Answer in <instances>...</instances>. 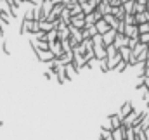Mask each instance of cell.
<instances>
[{"mask_svg": "<svg viewBox=\"0 0 149 140\" xmlns=\"http://www.w3.org/2000/svg\"><path fill=\"white\" fill-rule=\"evenodd\" d=\"M111 14L116 16V19H118V21H123V19H125V16H127V12H125L123 5H120V7H111Z\"/></svg>", "mask_w": 149, "mask_h": 140, "instance_id": "4fadbf2b", "label": "cell"}, {"mask_svg": "<svg viewBox=\"0 0 149 140\" xmlns=\"http://www.w3.org/2000/svg\"><path fill=\"white\" fill-rule=\"evenodd\" d=\"M70 9V14H71V17L73 16H78V14H81L83 10H81V3H74L73 7H68Z\"/></svg>", "mask_w": 149, "mask_h": 140, "instance_id": "4316f807", "label": "cell"}, {"mask_svg": "<svg viewBox=\"0 0 149 140\" xmlns=\"http://www.w3.org/2000/svg\"><path fill=\"white\" fill-rule=\"evenodd\" d=\"M146 66L149 68V55H148V59H146Z\"/></svg>", "mask_w": 149, "mask_h": 140, "instance_id": "60d3db41", "label": "cell"}, {"mask_svg": "<svg viewBox=\"0 0 149 140\" xmlns=\"http://www.w3.org/2000/svg\"><path fill=\"white\" fill-rule=\"evenodd\" d=\"M61 19H63V23L64 24H70L71 23V14H70V9L64 5V9H63V12H61V16H59Z\"/></svg>", "mask_w": 149, "mask_h": 140, "instance_id": "7402d4cb", "label": "cell"}, {"mask_svg": "<svg viewBox=\"0 0 149 140\" xmlns=\"http://www.w3.org/2000/svg\"><path fill=\"white\" fill-rule=\"evenodd\" d=\"M104 19H106V23H108L111 28H114V30L118 28V23H120V21L116 19V16H114V14H104Z\"/></svg>", "mask_w": 149, "mask_h": 140, "instance_id": "ac0fdd59", "label": "cell"}, {"mask_svg": "<svg viewBox=\"0 0 149 140\" xmlns=\"http://www.w3.org/2000/svg\"><path fill=\"white\" fill-rule=\"evenodd\" d=\"M123 9L127 14H134V9H135V0H130V2H125L123 3Z\"/></svg>", "mask_w": 149, "mask_h": 140, "instance_id": "484cf974", "label": "cell"}, {"mask_svg": "<svg viewBox=\"0 0 149 140\" xmlns=\"http://www.w3.org/2000/svg\"><path fill=\"white\" fill-rule=\"evenodd\" d=\"M99 69L102 71V73H109V64H108V59H102V61H99Z\"/></svg>", "mask_w": 149, "mask_h": 140, "instance_id": "f1b7e54d", "label": "cell"}, {"mask_svg": "<svg viewBox=\"0 0 149 140\" xmlns=\"http://www.w3.org/2000/svg\"><path fill=\"white\" fill-rule=\"evenodd\" d=\"M95 10H99L102 16H104V14H111V3H109L108 0H101L99 5L95 7Z\"/></svg>", "mask_w": 149, "mask_h": 140, "instance_id": "ba28073f", "label": "cell"}, {"mask_svg": "<svg viewBox=\"0 0 149 140\" xmlns=\"http://www.w3.org/2000/svg\"><path fill=\"white\" fill-rule=\"evenodd\" d=\"M148 12H149V0H148Z\"/></svg>", "mask_w": 149, "mask_h": 140, "instance_id": "7bdbcfd3", "label": "cell"}, {"mask_svg": "<svg viewBox=\"0 0 149 140\" xmlns=\"http://www.w3.org/2000/svg\"><path fill=\"white\" fill-rule=\"evenodd\" d=\"M95 7H97V3L92 2V0H87V2L81 3V10H83V14H90V12H94Z\"/></svg>", "mask_w": 149, "mask_h": 140, "instance_id": "8fae6325", "label": "cell"}, {"mask_svg": "<svg viewBox=\"0 0 149 140\" xmlns=\"http://www.w3.org/2000/svg\"><path fill=\"white\" fill-rule=\"evenodd\" d=\"M120 61H121V54H120V52H118V54H116V55H113V57H108V64H109V69H114V68H116V66H118V62H120Z\"/></svg>", "mask_w": 149, "mask_h": 140, "instance_id": "d6986e66", "label": "cell"}, {"mask_svg": "<svg viewBox=\"0 0 149 140\" xmlns=\"http://www.w3.org/2000/svg\"><path fill=\"white\" fill-rule=\"evenodd\" d=\"M113 139L114 140H125V126L123 125L120 128H114L113 130Z\"/></svg>", "mask_w": 149, "mask_h": 140, "instance_id": "e0dca14e", "label": "cell"}, {"mask_svg": "<svg viewBox=\"0 0 149 140\" xmlns=\"http://www.w3.org/2000/svg\"><path fill=\"white\" fill-rule=\"evenodd\" d=\"M108 2H109V0H108Z\"/></svg>", "mask_w": 149, "mask_h": 140, "instance_id": "f6af8a7d", "label": "cell"}, {"mask_svg": "<svg viewBox=\"0 0 149 140\" xmlns=\"http://www.w3.org/2000/svg\"><path fill=\"white\" fill-rule=\"evenodd\" d=\"M64 66H66V74H68V78H70V81H71L74 76L78 74V69L73 66V62H70V64H64Z\"/></svg>", "mask_w": 149, "mask_h": 140, "instance_id": "ffe728a7", "label": "cell"}, {"mask_svg": "<svg viewBox=\"0 0 149 140\" xmlns=\"http://www.w3.org/2000/svg\"><path fill=\"white\" fill-rule=\"evenodd\" d=\"M108 118L111 119V123H113V130H114V128H120V126L123 125V118H121L118 112H116V114H109Z\"/></svg>", "mask_w": 149, "mask_h": 140, "instance_id": "5bb4252c", "label": "cell"}, {"mask_svg": "<svg viewBox=\"0 0 149 140\" xmlns=\"http://www.w3.org/2000/svg\"><path fill=\"white\" fill-rule=\"evenodd\" d=\"M127 68H130V66H128V62L121 59V61L118 62V66H116V68H114L113 71H116V73H123V71H127Z\"/></svg>", "mask_w": 149, "mask_h": 140, "instance_id": "83f0119b", "label": "cell"}, {"mask_svg": "<svg viewBox=\"0 0 149 140\" xmlns=\"http://www.w3.org/2000/svg\"><path fill=\"white\" fill-rule=\"evenodd\" d=\"M148 23H149V21H148Z\"/></svg>", "mask_w": 149, "mask_h": 140, "instance_id": "bcb514c9", "label": "cell"}, {"mask_svg": "<svg viewBox=\"0 0 149 140\" xmlns=\"http://www.w3.org/2000/svg\"><path fill=\"white\" fill-rule=\"evenodd\" d=\"M148 10V5H144V3H137L135 2V9H134V14H139V12H146Z\"/></svg>", "mask_w": 149, "mask_h": 140, "instance_id": "f546056e", "label": "cell"}, {"mask_svg": "<svg viewBox=\"0 0 149 140\" xmlns=\"http://www.w3.org/2000/svg\"><path fill=\"white\" fill-rule=\"evenodd\" d=\"M0 12H7V14H10L14 17V9L7 0H0Z\"/></svg>", "mask_w": 149, "mask_h": 140, "instance_id": "9a60e30c", "label": "cell"}, {"mask_svg": "<svg viewBox=\"0 0 149 140\" xmlns=\"http://www.w3.org/2000/svg\"><path fill=\"white\" fill-rule=\"evenodd\" d=\"M128 38L130 36H127V35H123V33H116V38H114V47L116 49H121V47H127L128 45Z\"/></svg>", "mask_w": 149, "mask_h": 140, "instance_id": "3957f363", "label": "cell"}, {"mask_svg": "<svg viewBox=\"0 0 149 140\" xmlns=\"http://www.w3.org/2000/svg\"><path fill=\"white\" fill-rule=\"evenodd\" d=\"M24 2H26V0H24Z\"/></svg>", "mask_w": 149, "mask_h": 140, "instance_id": "ee69618b", "label": "cell"}, {"mask_svg": "<svg viewBox=\"0 0 149 140\" xmlns=\"http://www.w3.org/2000/svg\"><path fill=\"white\" fill-rule=\"evenodd\" d=\"M94 54L99 61L102 59H108V50H106V45H94Z\"/></svg>", "mask_w": 149, "mask_h": 140, "instance_id": "5b68a950", "label": "cell"}, {"mask_svg": "<svg viewBox=\"0 0 149 140\" xmlns=\"http://www.w3.org/2000/svg\"><path fill=\"white\" fill-rule=\"evenodd\" d=\"M139 31H141V33H148L149 31V23H142V24H139Z\"/></svg>", "mask_w": 149, "mask_h": 140, "instance_id": "836d02e7", "label": "cell"}, {"mask_svg": "<svg viewBox=\"0 0 149 140\" xmlns=\"http://www.w3.org/2000/svg\"><path fill=\"white\" fill-rule=\"evenodd\" d=\"M50 43V50H52V54L56 55V59H59L63 54H64V49H63V43H61V40H56V42H49Z\"/></svg>", "mask_w": 149, "mask_h": 140, "instance_id": "7a4b0ae2", "label": "cell"}, {"mask_svg": "<svg viewBox=\"0 0 149 140\" xmlns=\"http://www.w3.org/2000/svg\"><path fill=\"white\" fill-rule=\"evenodd\" d=\"M52 7H54V2H52V0H43V2L40 3L42 14H43V17H45V19H47V16L52 12Z\"/></svg>", "mask_w": 149, "mask_h": 140, "instance_id": "52a82bcc", "label": "cell"}, {"mask_svg": "<svg viewBox=\"0 0 149 140\" xmlns=\"http://www.w3.org/2000/svg\"><path fill=\"white\" fill-rule=\"evenodd\" d=\"M132 109H134V104H132L130 100H127V102H123V104H121L120 111H118V114H120L121 118H125V116H128V114L132 112Z\"/></svg>", "mask_w": 149, "mask_h": 140, "instance_id": "9c48e42d", "label": "cell"}, {"mask_svg": "<svg viewBox=\"0 0 149 140\" xmlns=\"http://www.w3.org/2000/svg\"><path fill=\"white\" fill-rule=\"evenodd\" d=\"M37 61L43 62V64H50L52 61H56V55L52 54V50H50V49H49V50H38Z\"/></svg>", "mask_w": 149, "mask_h": 140, "instance_id": "6da1fadb", "label": "cell"}, {"mask_svg": "<svg viewBox=\"0 0 149 140\" xmlns=\"http://www.w3.org/2000/svg\"><path fill=\"white\" fill-rule=\"evenodd\" d=\"M137 3H144V5H148V0H135Z\"/></svg>", "mask_w": 149, "mask_h": 140, "instance_id": "ab89813d", "label": "cell"}, {"mask_svg": "<svg viewBox=\"0 0 149 140\" xmlns=\"http://www.w3.org/2000/svg\"><path fill=\"white\" fill-rule=\"evenodd\" d=\"M70 24H73V26H76V28L83 30V28H85V14L81 12V14H78V16H73Z\"/></svg>", "mask_w": 149, "mask_h": 140, "instance_id": "8992f818", "label": "cell"}, {"mask_svg": "<svg viewBox=\"0 0 149 140\" xmlns=\"http://www.w3.org/2000/svg\"><path fill=\"white\" fill-rule=\"evenodd\" d=\"M137 43H139V38H128V47L130 49H134Z\"/></svg>", "mask_w": 149, "mask_h": 140, "instance_id": "d590c367", "label": "cell"}, {"mask_svg": "<svg viewBox=\"0 0 149 140\" xmlns=\"http://www.w3.org/2000/svg\"><path fill=\"white\" fill-rule=\"evenodd\" d=\"M63 3H64L66 7H73L74 3H78V2H76V0H63Z\"/></svg>", "mask_w": 149, "mask_h": 140, "instance_id": "8d00e7d4", "label": "cell"}, {"mask_svg": "<svg viewBox=\"0 0 149 140\" xmlns=\"http://www.w3.org/2000/svg\"><path fill=\"white\" fill-rule=\"evenodd\" d=\"M61 43H63V49H64V52H70V50H73V49H71V45H70V42H68V40H63V42H61Z\"/></svg>", "mask_w": 149, "mask_h": 140, "instance_id": "e575fe53", "label": "cell"}, {"mask_svg": "<svg viewBox=\"0 0 149 140\" xmlns=\"http://www.w3.org/2000/svg\"><path fill=\"white\" fill-rule=\"evenodd\" d=\"M33 24V19H24L23 17V21H21V28H19V35H26V33H30V26Z\"/></svg>", "mask_w": 149, "mask_h": 140, "instance_id": "7c38bea8", "label": "cell"}, {"mask_svg": "<svg viewBox=\"0 0 149 140\" xmlns=\"http://www.w3.org/2000/svg\"><path fill=\"white\" fill-rule=\"evenodd\" d=\"M109 3H111V7H120V5H123L121 0H109Z\"/></svg>", "mask_w": 149, "mask_h": 140, "instance_id": "74e56055", "label": "cell"}, {"mask_svg": "<svg viewBox=\"0 0 149 140\" xmlns=\"http://www.w3.org/2000/svg\"><path fill=\"white\" fill-rule=\"evenodd\" d=\"M149 21V12H139V14H135V23L137 24H142V23H148Z\"/></svg>", "mask_w": 149, "mask_h": 140, "instance_id": "44dd1931", "label": "cell"}, {"mask_svg": "<svg viewBox=\"0 0 149 140\" xmlns=\"http://www.w3.org/2000/svg\"><path fill=\"white\" fill-rule=\"evenodd\" d=\"M33 38H35V36H33ZM35 43H37L38 50H49V47H50V43H49L47 40H37V38H35Z\"/></svg>", "mask_w": 149, "mask_h": 140, "instance_id": "d4e9b609", "label": "cell"}, {"mask_svg": "<svg viewBox=\"0 0 149 140\" xmlns=\"http://www.w3.org/2000/svg\"><path fill=\"white\" fill-rule=\"evenodd\" d=\"M54 28H56V26H54L52 21H47V19H45V21H40V30H42V31L47 33V31H50V30H54Z\"/></svg>", "mask_w": 149, "mask_h": 140, "instance_id": "603a6c76", "label": "cell"}, {"mask_svg": "<svg viewBox=\"0 0 149 140\" xmlns=\"http://www.w3.org/2000/svg\"><path fill=\"white\" fill-rule=\"evenodd\" d=\"M76 2H78V3H83V2H87V0H76Z\"/></svg>", "mask_w": 149, "mask_h": 140, "instance_id": "b9f144b4", "label": "cell"}, {"mask_svg": "<svg viewBox=\"0 0 149 140\" xmlns=\"http://www.w3.org/2000/svg\"><path fill=\"white\" fill-rule=\"evenodd\" d=\"M95 28H97V33H101V35H104L106 31H109L111 30V26L106 23V19L102 17V19H99L97 23H95Z\"/></svg>", "mask_w": 149, "mask_h": 140, "instance_id": "30bf717a", "label": "cell"}, {"mask_svg": "<svg viewBox=\"0 0 149 140\" xmlns=\"http://www.w3.org/2000/svg\"><path fill=\"white\" fill-rule=\"evenodd\" d=\"M106 50H108V57H113V55H116V54H118V49H116L113 43L106 47Z\"/></svg>", "mask_w": 149, "mask_h": 140, "instance_id": "4dcf8cb0", "label": "cell"}, {"mask_svg": "<svg viewBox=\"0 0 149 140\" xmlns=\"http://www.w3.org/2000/svg\"><path fill=\"white\" fill-rule=\"evenodd\" d=\"M118 52L121 54V59H123V61H127V62L130 61V57H132V49H130L128 45H127V47H121V49H118Z\"/></svg>", "mask_w": 149, "mask_h": 140, "instance_id": "2e32d148", "label": "cell"}, {"mask_svg": "<svg viewBox=\"0 0 149 140\" xmlns=\"http://www.w3.org/2000/svg\"><path fill=\"white\" fill-rule=\"evenodd\" d=\"M116 33H118V31H116L114 28H111L109 31H106V33L102 35V43H104L106 47H108V45H111V43H114V38H116Z\"/></svg>", "mask_w": 149, "mask_h": 140, "instance_id": "277c9868", "label": "cell"}, {"mask_svg": "<svg viewBox=\"0 0 149 140\" xmlns=\"http://www.w3.org/2000/svg\"><path fill=\"white\" fill-rule=\"evenodd\" d=\"M45 40H47V42H56V40H59V33H57V30L54 28V30L47 31V33H45Z\"/></svg>", "mask_w": 149, "mask_h": 140, "instance_id": "cb8c5ba5", "label": "cell"}, {"mask_svg": "<svg viewBox=\"0 0 149 140\" xmlns=\"http://www.w3.org/2000/svg\"><path fill=\"white\" fill-rule=\"evenodd\" d=\"M123 21H125L127 24H137V23H135V14H127Z\"/></svg>", "mask_w": 149, "mask_h": 140, "instance_id": "d6a6232c", "label": "cell"}, {"mask_svg": "<svg viewBox=\"0 0 149 140\" xmlns=\"http://www.w3.org/2000/svg\"><path fill=\"white\" fill-rule=\"evenodd\" d=\"M101 128H102V130H113V123H111V119H109V118H106V119L102 121Z\"/></svg>", "mask_w": 149, "mask_h": 140, "instance_id": "1f68e13d", "label": "cell"}, {"mask_svg": "<svg viewBox=\"0 0 149 140\" xmlns=\"http://www.w3.org/2000/svg\"><path fill=\"white\" fill-rule=\"evenodd\" d=\"M26 2H30V3H33V5H40L43 0H26Z\"/></svg>", "mask_w": 149, "mask_h": 140, "instance_id": "f35d334b", "label": "cell"}]
</instances>
